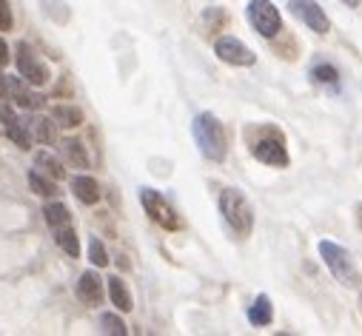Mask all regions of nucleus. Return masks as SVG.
Returning a JSON list of instances; mask_svg holds the SVG:
<instances>
[{
	"instance_id": "nucleus-1",
	"label": "nucleus",
	"mask_w": 362,
	"mask_h": 336,
	"mask_svg": "<svg viewBox=\"0 0 362 336\" xmlns=\"http://www.w3.org/2000/svg\"><path fill=\"white\" fill-rule=\"evenodd\" d=\"M192 134H194V143L200 148V154L211 162H226L228 157V137H226V128L223 123L211 114V112H200L192 123Z\"/></svg>"
},
{
	"instance_id": "nucleus-2",
	"label": "nucleus",
	"mask_w": 362,
	"mask_h": 336,
	"mask_svg": "<svg viewBox=\"0 0 362 336\" xmlns=\"http://www.w3.org/2000/svg\"><path fill=\"white\" fill-rule=\"evenodd\" d=\"M217 203H220V214H223L226 225L240 239H248L251 231H254V208H251L248 197L240 188H223Z\"/></svg>"
},
{
	"instance_id": "nucleus-3",
	"label": "nucleus",
	"mask_w": 362,
	"mask_h": 336,
	"mask_svg": "<svg viewBox=\"0 0 362 336\" xmlns=\"http://www.w3.org/2000/svg\"><path fill=\"white\" fill-rule=\"evenodd\" d=\"M320 257H322L325 268L334 274L337 282H342V285H348V288H354V285L362 282V274H359L354 257L348 254L342 245H337V242H331V239H322V242H320Z\"/></svg>"
},
{
	"instance_id": "nucleus-4",
	"label": "nucleus",
	"mask_w": 362,
	"mask_h": 336,
	"mask_svg": "<svg viewBox=\"0 0 362 336\" xmlns=\"http://www.w3.org/2000/svg\"><path fill=\"white\" fill-rule=\"evenodd\" d=\"M140 205L143 211L148 214L151 222H157L160 228L165 231H180L183 228V220H180V214L174 211V205L154 188H140Z\"/></svg>"
},
{
	"instance_id": "nucleus-5",
	"label": "nucleus",
	"mask_w": 362,
	"mask_h": 336,
	"mask_svg": "<svg viewBox=\"0 0 362 336\" xmlns=\"http://www.w3.org/2000/svg\"><path fill=\"white\" fill-rule=\"evenodd\" d=\"M248 23L265 40L277 37L283 32V15H280V9L274 4H271V0H251L248 4Z\"/></svg>"
},
{
	"instance_id": "nucleus-6",
	"label": "nucleus",
	"mask_w": 362,
	"mask_h": 336,
	"mask_svg": "<svg viewBox=\"0 0 362 336\" xmlns=\"http://www.w3.org/2000/svg\"><path fill=\"white\" fill-rule=\"evenodd\" d=\"M251 154H254V160H259L265 165H274V168H288V162H291L288 148H286L280 134H265V137L254 140L251 143Z\"/></svg>"
},
{
	"instance_id": "nucleus-7",
	"label": "nucleus",
	"mask_w": 362,
	"mask_h": 336,
	"mask_svg": "<svg viewBox=\"0 0 362 336\" xmlns=\"http://www.w3.org/2000/svg\"><path fill=\"white\" fill-rule=\"evenodd\" d=\"M15 63H18V74L29 83V86H46L49 83V66L26 46V43H18V57H15Z\"/></svg>"
},
{
	"instance_id": "nucleus-8",
	"label": "nucleus",
	"mask_w": 362,
	"mask_h": 336,
	"mask_svg": "<svg viewBox=\"0 0 362 336\" xmlns=\"http://www.w3.org/2000/svg\"><path fill=\"white\" fill-rule=\"evenodd\" d=\"M288 9L297 20H303L314 35H328L331 32V20L325 15V9L317 0H288Z\"/></svg>"
},
{
	"instance_id": "nucleus-9",
	"label": "nucleus",
	"mask_w": 362,
	"mask_h": 336,
	"mask_svg": "<svg viewBox=\"0 0 362 336\" xmlns=\"http://www.w3.org/2000/svg\"><path fill=\"white\" fill-rule=\"evenodd\" d=\"M0 97L18 103L21 109H37V106H40V97L26 86L23 80L9 77V74H4V71H0Z\"/></svg>"
},
{
	"instance_id": "nucleus-10",
	"label": "nucleus",
	"mask_w": 362,
	"mask_h": 336,
	"mask_svg": "<svg viewBox=\"0 0 362 336\" xmlns=\"http://www.w3.org/2000/svg\"><path fill=\"white\" fill-rule=\"evenodd\" d=\"M214 54L228 66H254L257 63V54L237 37H220L214 43Z\"/></svg>"
},
{
	"instance_id": "nucleus-11",
	"label": "nucleus",
	"mask_w": 362,
	"mask_h": 336,
	"mask_svg": "<svg viewBox=\"0 0 362 336\" xmlns=\"http://www.w3.org/2000/svg\"><path fill=\"white\" fill-rule=\"evenodd\" d=\"M74 291H77V299H80V302H86V305H100V299H103V280H100V274H98V271L80 274Z\"/></svg>"
},
{
	"instance_id": "nucleus-12",
	"label": "nucleus",
	"mask_w": 362,
	"mask_h": 336,
	"mask_svg": "<svg viewBox=\"0 0 362 336\" xmlns=\"http://www.w3.org/2000/svg\"><path fill=\"white\" fill-rule=\"evenodd\" d=\"M71 194L83 203V205H98L103 191H100V183L95 177H88V174H77L71 177Z\"/></svg>"
},
{
	"instance_id": "nucleus-13",
	"label": "nucleus",
	"mask_w": 362,
	"mask_h": 336,
	"mask_svg": "<svg viewBox=\"0 0 362 336\" xmlns=\"http://www.w3.org/2000/svg\"><path fill=\"white\" fill-rule=\"evenodd\" d=\"M0 117H4V126H6V134H9V140L15 143V145H21L23 151H29L32 148V137H29V128H26V123L12 112V109H4L0 112Z\"/></svg>"
},
{
	"instance_id": "nucleus-14",
	"label": "nucleus",
	"mask_w": 362,
	"mask_h": 336,
	"mask_svg": "<svg viewBox=\"0 0 362 336\" xmlns=\"http://www.w3.org/2000/svg\"><path fill=\"white\" fill-rule=\"evenodd\" d=\"M106 285H109V299H112V305H115L117 311L129 313V311L134 308V299H132L129 285H126L120 277H109V280H106Z\"/></svg>"
},
{
	"instance_id": "nucleus-15",
	"label": "nucleus",
	"mask_w": 362,
	"mask_h": 336,
	"mask_svg": "<svg viewBox=\"0 0 362 336\" xmlns=\"http://www.w3.org/2000/svg\"><path fill=\"white\" fill-rule=\"evenodd\" d=\"M248 322H251L254 328H265V325L274 322V305H271V299H268L265 294H259V296L251 302V308H248Z\"/></svg>"
},
{
	"instance_id": "nucleus-16",
	"label": "nucleus",
	"mask_w": 362,
	"mask_h": 336,
	"mask_svg": "<svg viewBox=\"0 0 362 336\" xmlns=\"http://www.w3.org/2000/svg\"><path fill=\"white\" fill-rule=\"evenodd\" d=\"M54 242H57V248H63V251H66V254H69L71 260H77V257H80V239H77V234H74L71 222H69V225L54 228Z\"/></svg>"
},
{
	"instance_id": "nucleus-17",
	"label": "nucleus",
	"mask_w": 362,
	"mask_h": 336,
	"mask_svg": "<svg viewBox=\"0 0 362 336\" xmlns=\"http://www.w3.org/2000/svg\"><path fill=\"white\" fill-rule=\"evenodd\" d=\"M35 165H37V172H40V174H46V177H52V180H60V177L66 174L63 162H60L54 154H49V151L35 154Z\"/></svg>"
},
{
	"instance_id": "nucleus-18",
	"label": "nucleus",
	"mask_w": 362,
	"mask_h": 336,
	"mask_svg": "<svg viewBox=\"0 0 362 336\" xmlns=\"http://www.w3.org/2000/svg\"><path fill=\"white\" fill-rule=\"evenodd\" d=\"M60 145H63V154H66V160H69L74 168H88V151H86V145H83L80 140H74V137H66Z\"/></svg>"
},
{
	"instance_id": "nucleus-19",
	"label": "nucleus",
	"mask_w": 362,
	"mask_h": 336,
	"mask_svg": "<svg viewBox=\"0 0 362 336\" xmlns=\"http://www.w3.org/2000/svg\"><path fill=\"white\" fill-rule=\"evenodd\" d=\"M52 120L63 128H77L83 126V112L77 106H54L52 109Z\"/></svg>"
},
{
	"instance_id": "nucleus-20",
	"label": "nucleus",
	"mask_w": 362,
	"mask_h": 336,
	"mask_svg": "<svg viewBox=\"0 0 362 336\" xmlns=\"http://www.w3.org/2000/svg\"><path fill=\"white\" fill-rule=\"evenodd\" d=\"M29 188H32L37 197H54V194H57V180L40 174L37 168H35V172H29Z\"/></svg>"
},
{
	"instance_id": "nucleus-21",
	"label": "nucleus",
	"mask_w": 362,
	"mask_h": 336,
	"mask_svg": "<svg viewBox=\"0 0 362 336\" xmlns=\"http://www.w3.org/2000/svg\"><path fill=\"white\" fill-rule=\"evenodd\" d=\"M43 220H46L49 228H60V225H69L71 222V214H69V208L63 203H49L43 208Z\"/></svg>"
},
{
	"instance_id": "nucleus-22",
	"label": "nucleus",
	"mask_w": 362,
	"mask_h": 336,
	"mask_svg": "<svg viewBox=\"0 0 362 336\" xmlns=\"http://www.w3.org/2000/svg\"><path fill=\"white\" fill-rule=\"evenodd\" d=\"M311 80L320 83V86H337V83H339V71L331 63H317V66H311Z\"/></svg>"
},
{
	"instance_id": "nucleus-23",
	"label": "nucleus",
	"mask_w": 362,
	"mask_h": 336,
	"mask_svg": "<svg viewBox=\"0 0 362 336\" xmlns=\"http://www.w3.org/2000/svg\"><path fill=\"white\" fill-rule=\"evenodd\" d=\"M100 330L103 333H112V336H126L129 333L126 322L117 313H100Z\"/></svg>"
},
{
	"instance_id": "nucleus-24",
	"label": "nucleus",
	"mask_w": 362,
	"mask_h": 336,
	"mask_svg": "<svg viewBox=\"0 0 362 336\" xmlns=\"http://www.w3.org/2000/svg\"><path fill=\"white\" fill-rule=\"evenodd\" d=\"M88 260H92V265H98V268L109 265V251L98 236H92V242H88Z\"/></svg>"
},
{
	"instance_id": "nucleus-25",
	"label": "nucleus",
	"mask_w": 362,
	"mask_h": 336,
	"mask_svg": "<svg viewBox=\"0 0 362 336\" xmlns=\"http://www.w3.org/2000/svg\"><path fill=\"white\" fill-rule=\"evenodd\" d=\"M35 134H37V140L40 143H54V128H52V120H46V117H40V120H35Z\"/></svg>"
},
{
	"instance_id": "nucleus-26",
	"label": "nucleus",
	"mask_w": 362,
	"mask_h": 336,
	"mask_svg": "<svg viewBox=\"0 0 362 336\" xmlns=\"http://www.w3.org/2000/svg\"><path fill=\"white\" fill-rule=\"evenodd\" d=\"M12 26H15V15L9 0H0V32H12Z\"/></svg>"
},
{
	"instance_id": "nucleus-27",
	"label": "nucleus",
	"mask_w": 362,
	"mask_h": 336,
	"mask_svg": "<svg viewBox=\"0 0 362 336\" xmlns=\"http://www.w3.org/2000/svg\"><path fill=\"white\" fill-rule=\"evenodd\" d=\"M206 20L214 26V23H223V20H226V15H223L220 9H209V12H206Z\"/></svg>"
},
{
	"instance_id": "nucleus-28",
	"label": "nucleus",
	"mask_w": 362,
	"mask_h": 336,
	"mask_svg": "<svg viewBox=\"0 0 362 336\" xmlns=\"http://www.w3.org/2000/svg\"><path fill=\"white\" fill-rule=\"evenodd\" d=\"M6 63H9V46L4 37H0V66H6Z\"/></svg>"
},
{
	"instance_id": "nucleus-29",
	"label": "nucleus",
	"mask_w": 362,
	"mask_h": 336,
	"mask_svg": "<svg viewBox=\"0 0 362 336\" xmlns=\"http://www.w3.org/2000/svg\"><path fill=\"white\" fill-rule=\"evenodd\" d=\"M339 4H345V6H351V9H356V6H359V0H339Z\"/></svg>"
}]
</instances>
